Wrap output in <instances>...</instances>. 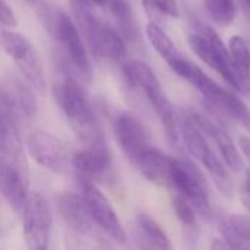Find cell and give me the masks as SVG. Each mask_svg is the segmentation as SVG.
<instances>
[{"mask_svg": "<svg viewBox=\"0 0 250 250\" xmlns=\"http://www.w3.org/2000/svg\"><path fill=\"white\" fill-rule=\"evenodd\" d=\"M242 3H243V7L246 9L248 15L250 16V0H242Z\"/></svg>", "mask_w": 250, "mask_h": 250, "instance_id": "cell-34", "label": "cell"}, {"mask_svg": "<svg viewBox=\"0 0 250 250\" xmlns=\"http://www.w3.org/2000/svg\"><path fill=\"white\" fill-rule=\"evenodd\" d=\"M246 86H248V89H249V92H250V79L248 81V83H246Z\"/></svg>", "mask_w": 250, "mask_h": 250, "instance_id": "cell-36", "label": "cell"}, {"mask_svg": "<svg viewBox=\"0 0 250 250\" xmlns=\"http://www.w3.org/2000/svg\"><path fill=\"white\" fill-rule=\"evenodd\" d=\"M0 23L7 28H15L18 25L16 16L6 0H0Z\"/></svg>", "mask_w": 250, "mask_h": 250, "instance_id": "cell-28", "label": "cell"}, {"mask_svg": "<svg viewBox=\"0 0 250 250\" xmlns=\"http://www.w3.org/2000/svg\"><path fill=\"white\" fill-rule=\"evenodd\" d=\"M53 95L81 142L86 146L105 144L94 107L86 92L73 78L66 76L56 83Z\"/></svg>", "mask_w": 250, "mask_h": 250, "instance_id": "cell-2", "label": "cell"}, {"mask_svg": "<svg viewBox=\"0 0 250 250\" xmlns=\"http://www.w3.org/2000/svg\"><path fill=\"white\" fill-rule=\"evenodd\" d=\"M50 31L53 32L57 42L60 44L67 62L72 63L73 67L82 76L89 78L91 76L89 57H88L81 31L76 26V23L72 21V18L63 10H56L51 15Z\"/></svg>", "mask_w": 250, "mask_h": 250, "instance_id": "cell-8", "label": "cell"}, {"mask_svg": "<svg viewBox=\"0 0 250 250\" xmlns=\"http://www.w3.org/2000/svg\"><path fill=\"white\" fill-rule=\"evenodd\" d=\"M0 41L6 54L15 62L19 72L31 83V86L40 94H45L47 81L44 66L32 42L23 34L13 29L1 31Z\"/></svg>", "mask_w": 250, "mask_h": 250, "instance_id": "cell-6", "label": "cell"}, {"mask_svg": "<svg viewBox=\"0 0 250 250\" xmlns=\"http://www.w3.org/2000/svg\"><path fill=\"white\" fill-rule=\"evenodd\" d=\"M0 193L22 214L29 195V166L12 114L0 117Z\"/></svg>", "mask_w": 250, "mask_h": 250, "instance_id": "cell-1", "label": "cell"}, {"mask_svg": "<svg viewBox=\"0 0 250 250\" xmlns=\"http://www.w3.org/2000/svg\"><path fill=\"white\" fill-rule=\"evenodd\" d=\"M145 4V9L152 13H161L164 16H170V18H179L180 16V10H179V4L177 0H142Z\"/></svg>", "mask_w": 250, "mask_h": 250, "instance_id": "cell-26", "label": "cell"}, {"mask_svg": "<svg viewBox=\"0 0 250 250\" xmlns=\"http://www.w3.org/2000/svg\"><path fill=\"white\" fill-rule=\"evenodd\" d=\"M211 248H212V249H227V248H229V245L226 243V240L223 242V239H218V240L215 239V240H214V243L211 245Z\"/></svg>", "mask_w": 250, "mask_h": 250, "instance_id": "cell-32", "label": "cell"}, {"mask_svg": "<svg viewBox=\"0 0 250 250\" xmlns=\"http://www.w3.org/2000/svg\"><path fill=\"white\" fill-rule=\"evenodd\" d=\"M229 50L237 72L248 83V81L250 79V50L248 42L243 40V37L233 35L230 38Z\"/></svg>", "mask_w": 250, "mask_h": 250, "instance_id": "cell-21", "label": "cell"}, {"mask_svg": "<svg viewBox=\"0 0 250 250\" xmlns=\"http://www.w3.org/2000/svg\"><path fill=\"white\" fill-rule=\"evenodd\" d=\"M204 34L208 37V40L211 42V63H209V67L214 69L215 72H218L221 75V78L231 88H234L236 91L243 92L246 89V81L237 72L233 60H231L230 50L226 47V44L223 42L220 35L214 29H211L209 26H205Z\"/></svg>", "mask_w": 250, "mask_h": 250, "instance_id": "cell-15", "label": "cell"}, {"mask_svg": "<svg viewBox=\"0 0 250 250\" xmlns=\"http://www.w3.org/2000/svg\"><path fill=\"white\" fill-rule=\"evenodd\" d=\"M229 226L236 233V236L249 248L250 246V217L246 215H231L227 218Z\"/></svg>", "mask_w": 250, "mask_h": 250, "instance_id": "cell-27", "label": "cell"}, {"mask_svg": "<svg viewBox=\"0 0 250 250\" xmlns=\"http://www.w3.org/2000/svg\"><path fill=\"white\" fill-rule=\"evenodd\" d=\"M111 13L114 15L117 25L120 28V35L126 37V38H135L136 35V25H135V19H133V13L132 9L129 6V3L126 0H114L110 6Z\"/></svg>", "mask_w": 250, "mask_h": 250, "instance_id": "cell-24", "label": "cell"}, {"mask_svg": "<svg viewBox=\"0 0 250 250\" xmlns=\"http://www.w3.org/2000/svg\"><path fill=\"white\" fill-rule=\"evenodd\" d=\"M170 186L179 195L185 196L196 212L202 217H211V204L207 182L199 168L188 160L173 158L170 171Z\"/></svg>", "mask_w": 250, "mask_h": 250, "instance_id": "cell-7", "label": "cell"}, {"mask_svg": "<svg viewBox=\"0 0 250 250\" xmlns=\"http://www.w3.org/2000/svg\"><path fill=\"white\" fill-rule=\"evenodd\" d=\"M78 180H79L81 195L83 196L86 202V207L94 220V224L116 243L119 245L126 243V233L110 201L91 182V179L79 176Z\"/></svg>", "mask_w": 250, "mask_h": 250, "instance_id": "cell-10", "label": "cell"}, {"mask_svg": "<svg viewBox=\"0 0 250 250\" xmlns=\"http://www.w3.org/2000/svg\"><path fill=\"white\" fill-rule=\"evenodd\" d=\"M57 209L70 230L79 234H89L94 230L95 224L82 195L70 192L62 193L57 198Z\"/></svg>", "mask_w": 250, "mask_h": 250, "instance_id": "cell-16", "label": "cell"}, {"mask_svg": "<svg viewBox=\"0 0 250 250\" xmlns=\"http://www.w3.org/2000/svg\"><path fill=\"white\" fill-rule=\"evenodd\" d=\"M123 73L130 85L138 86L144 91V94L146 95L148 101L151 103V105L154 107L157 116L160 117V120L163 123L167 139L174 146H177L182 139L177 113H176L173 104L168 101L167 95L164 94L152 69L142 60L132 59V60L125 62Z\"/></svg>", "mask_w": 250, "mask_h": 250, "instance_id": "cell-4", "label": "cell"}, {"mask_svg": "<svg viewBox=\"0 0 250 250\" xmlns=\"http://www.w3.org/2000/svg\"><path fill=\"white\" fill-rule=\"evenodd\" d=\"M89 1L97 6H110L114 0H89Z\"/></svg>", "mask_w": 250, "mask_h": 250, "instance_id": "cell-33", "label": "cell"}, {"mask_svg": "<svg viewBox=\"0 0 250 250\" xmlns=\"http://www.w3.org/2000/svg\"><path fill=\"white\" fill-rule=\"evenodd\" d=\"M114 133L127 160L136 164L142 152L149 146L144 125L133 114L120 113L114 120Z\"/></svg>", "mask_w": 250, "mask_h": 250, "instance_id": "cell-12", "label": "cell"}, {"mask_svg": "<svg viewBox=\"0 0 250 250\" xmlns=\"http://www.w3.org/2000/svg\"><path fill=\"white\" fill-rule=\"evenodd\" d=\"M145 32H146L148 41L151 42V45L154 47V50L167 62V64L182 56L179 53V50L176 48L174 42L171 41V38L164 32V29L158 23L149 22L146 25Z\"/></svg>", "mask_w": 250, "mask_h": 250, "instance_id": "cell-20", "label": "cell"}, {"mask_svg": "<svg viewBox=\"0 0 250 250\" xmlns=\"http://www.w3.org/2000/svg\"><path fill=\"white\" fill-rule=\"evenodd\" d=\"M70 166L82 177L94 179L101 176L110 167V154L105 144L91 145L75 152L72 155Z\"/></svg>", "mask_w": 250, "mask_h": 250, "instance_id": "cell-17", "label": "cell"}, {"mask_svg": "<svg viewBox=\"0 0 250 250\" xmlns=\"http://www.w3.org/2000/svg\"><path fill=\"white\" fill-rule=\"evenodd\" d=\"M180 136L188 152L198 160L209 173L212 180L215 182L218 190L224 196H231L233 193V182L229 174L227 166L215 155L212 148L208 145L205 133L193 123L190 117H186L180 125Z\"/></svg>", "mask_w": 250, "mask_h": 250, "instance_id": "cell-5", "label": "cell"}, {"mask_svg": "<svg viewBox=\"0 0 250 250\" xmlns=\"http://www.w3.org/2000/svg\"><path fill=\"white\" fill-rule=\"evenodd\" d=\"M22 215L26 248L34 250L47 249L53 227V212L42 193L29 192Z\"/></svg>", "mask_w": 250, "mask_h": 250, "instance_id": "cell-9", "label": "cell"}, {"mask_svg": "<svg viewBox=\"0 0 250 250\" xmlns=\"http://www.w3.org/2000/svg\"><path fill=\"white\" fill-rule=\"evenodd\" d=\"M31 6H38V4H41L42 3V0H26Z\"/></svg>", "mask_w": 250, "mask_h": 250, "instance_id": "cell-35", "label": "cell"}, {"mask_svg": "<svg viewBox=\"0 0 250 250\" xmlns=\"http://www.w3.org/2000/svg\"><path fill=\"white\" fill-rule=\"evenodd\" d=\"M26 148L32 160L53 173H64L72 155L66 144L45 130H34L26 139Z\"/></svg>", "mask_w": 250, "mask_h": 250, "instance_id": "cell-11", "label": "cell"}, {"mask_svg": "<svg viewBox=\"0 0 250 250\" xmlns=\"http://www.w3.org/2000/svg\"><path fill=\"white\" fill-rule=\"evenodd\" d=\"M173 209H174L177 220L188 230L196 229V211L185 196H182V195L173 196Z\"/></svg>", "mask_w": 250, "mask_h": 250, "instance_id": "cell-25", "label": "cell"}, {"mask_svg": "<svg viewBox=\"0 0 250 250\" xmlns=\"http://www.w3.org/2000/svg\"><path fill=\"white\" fill-rule=\"evenodd\" d=\"M171 164L173 158L154 146H148L136 163L141 173L157 186H170Z\"/></svg>", "mask_w": 250, "mask_h": 250, "instance_id": "cell-18", "label": "cell"}, {"mask_svg": "<svg viewBox=\"0 0 250 250\" xmlns=\"http://www.w3.org/2000/svg\"><path fill=\"white\" fill-rule=\"evenodd\" d=\"M240 199H242L245 208L250 212V170H248L245 183H243V186L240 189Z\"/></svg>", "mask_w": 250, "mask_h": 250, "instance_id": "cell-29", "label": "cell"}, {"mask_svg": "<svg viewBox=\"0 0 250 250\" xmlns=\"http://www.w3.org/2000/svg\"><path fill=\"white\" fill-rule=\"evenodd\" d=\"M221 100L223 101H220L217 108L223 110L230 117H233L237 122H240L242 126L250 133V110L248 108V105L242 100H239L233 92H230L227 89H226V92H224Z\"/></svg>", "mask_w": 250, "mask_h": 250, "instance_id": "cell-23", "label": "cell"}, {"mask_svg": "<svg viewBox=\"0 0 250 250\" xmlns=\"http://www.w3.org/2000/svg\"><path fill=\"white\" fill-rule=\"evenodd\" d=\"M189 117L205 133V136H208L215 144L224 164L234 173L242 171L243 170V158L240 157L237 146L234 145L230 135L218 123H214L212 120L204 117L202 114L195 113V114H190Z\"/></svg>", "mask_w": 250, "mask_h": 250, "instance_id": "cell-14", "label": "cell"}, {"mask_svg": "<svg viewBox=\"0 0 250 250\" xmlns=\"http://www.w3.org/2000/svg\"><path fill=\"white\" fill-rule=\"evenodd\" d=\"M239 145H240V149L243 152V155L246 157V160L249 161L250 164V138L246 135H242L239 138Z\"/></svg>", "mask_w": 250, "mask_h": 250, "instance_id": "cell-30", "label": "cell"}, {"mask_svg": "<svg viewBox=\"0 0 250 250\" xmlns=\"http://www.w3.org/2000/svg\"><path fill=\"white\" fill-rule=\"evenodd\" d=\"M75 23L89 51L97 59L120 62L126 56V42L120 32L105 25L94 12L89 0H69Z\"/></svg>", "mask_w": 250, "mask_h": 250, "instance_id": "cell-3", "label": "cell"}, {"mask_svg": "<svg viewBox=\"0 0 250 250\" xmlns=\"http://www.w3.org/2000/svg\"><path fill=\"white\" fill-rule=\"evenodd\" d=\"M136 240L142 248L151 249H170L171 243L161 229V226L146 214L136 217Z\"/></svg>", "mask_w": 250, "mask_h": 250, "instance_id": "cell-19", "label": "cell"}, {"mask_svg": "<svg viewBox=\"0 0 250 250\" xmlns=\"http://www.w3.org/2000/svg\"><path fill=\"white\" fill-rule=\"evenodd\" d=\"M205 7L220 26H230L237 16L236 0H205Z\"/></svg>", "mask_w": 250, "mask_h": 250, "instance_id": "cell-22", "label": "cell"}, {"mask_svg": "<svg viewBox=\"0 0 250 250\" xmlns=\"http://www.w3.org/2000/svg\"><path fill=\"white\" fill-rule=\"evenodd\" d=\"M4 114H12V113H10L9 105H7V103H6V98H4V95H3V91H1V88H0V117L4 116Z\"/></svg>", "mask_w": 250, "mask_h": 250, "instance_id": "cell-31", "label": "cell"}, {"mask_svg": "<svg viewBox=\"0 0 250 250\" xmlns=\"http://www.w3.org/2000/svg\"><path fill=\"white\" fill-rule=\"evenodd\" d=\"M31 83L18 75L7 73L3 79V95L9 105V110L13 117L21 119H32L37 113V101L32 92Z\"/></svg>", "mask_w": 250, "mask_h": 250, "instance_id": "cell-13", "label": "cell"}]
</instances>
